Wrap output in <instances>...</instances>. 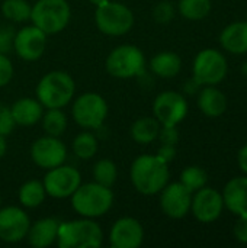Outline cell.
<instances>
[{
    "mask_svg": "<svg viewBox=\"0 0 247 248\" xmlns=\"http://www.w3.org/2000/svg\"><path fill=\"white\" fill-rule=\"evenodd\" d=\"M160 125L156 118H141L134 122L131 128V135L134 141L140 144H148L159 137Z\"/></svg>",
    "mask_w": 247,
    "mask_h": 248,
    "instance_id": "cell-24",
    "label": "cell"
},
{
    "mask_svg": "<svg viewBox=\"0 0 247 248\" xmlns=\"http://www.w3.org/2000/svg\"><path fill=\"white\" fill-rule=\"evenodd\" d=\"M242 71H243V74H245V77H247V62H245V65H243V68H242Z\"/></svg>",
    "mask_w": 247,
    "mask_h": 248,
    "instance_id": "cell-42",
    "label": "cell"
},
{
    "mask_svg": "<svg viewBox=\"0 0 247 248\" xmlns=\"http://www.w3.org/2000/svg\"><path fill=\"white\" fill-rule=\"evenodd\" d=\"M44 129L51 137H60L67 128V118L60 109H49L44 115Z\"/></svg>",
    "mask_w": 247,
    "mask_h": 248,
    "instance_id": "cell-28",
    "label": "cell"
},
{
    "mask_svg": "<svg viewBox=\"0 0 247 248\" xmlns=\"http://www.w3.org/2000/svg\"><path fill=\"white\" fill-rule=\"evenodd\" d=\"M31 10L32 7L26 0H6L1 4L3 15L13 22H23L31 19Z\"/></svg>",
    "mask_w": 247,
    "mask_h": 248,
    "instance_id": "cell-27",
    "label": "cell"
},
{
    "mask_svg": "<svg viewBox=\"0 0 247 248\" xmlns=\"http://www.w3.org/2000/svg\"><path fill=\"white\" fill-rule=\"evenodd\" d=\"M108 115V105L105 99L96 93H84L73 105L74 121L87 129L99 128Z\"/></svg>",
    "mask_w": 247,
    "mask_h": 248,
    "instance_id": "cell-8",
    "label": "cell"
},
{
    "mask_svg": "<svg viewBox=\"0 0 247 248\" xmlns=\"http://www.w3.org/2000/svg\"><path fill=\"white\" fill-rule=\"evenodd\" d=\"M70 16V6L66 0H38L31 10L33 25L48 35L63 31Z\"/></svg>",
    "mask_w": 247,
    "mask_h": 248,
    "instance_id": "cell-5",
    "label": "cell"
},
{
    "mask_svg": "<svg viewBox=\"0 0 247 248\" xmlns=\"http://www.w3.org/2000/svg\"><path fill=\"white\" fill-rule=\"evenodd\" d=\"M159 137L163 145H175L179 138L175 126H163V129H160L159 132Z\"/></svg>",
    "mask_w": 247,
    "mask_h": 248,
    "instance_id": "cell-36",
    "label": "cell"
},
{
    "mask_svg": "<svg viewBox=\"0 0 247 248\" xmlns=\"http://www.w3.org/2000/svg\"><path fill=\"white\" fill-rule=\"evenodd\" d=\"M90 3H93V4H96V6H99V4H102V3H105V1H108V0H89Z\"/></svg>",
    "mask_w": 247,
    "mask_h": 248,
    "instance_id": "cell-41",
    "label": "cell"
},
{
    "mask_svg": "<svg viewBox=\"0 0 247 248\" xmlns=\"http://www.w3.org/2000/svg\"><path fill=\"white\" fill-rule=\"evenodd\" d=\"M181 183L189 190L197 192L207 183V173L199 167H188L181 174Z\"/></svg>",
    "mask_w": 247,
    "mask_h": 248,
    "instance_id": "cell-31",
    "label": "cell"
},
{
    "mask_svg": "<svg viewBox=\"0 0 247 248\" xmlns=\"http://www.w3.org/2000/svg\"><path fill=\"white\" fill-rule=\"evenodd\" d=\"M227 74V61L215 49L201 51L194 62V80L198 84H217Z\"/></svg>",
    "mask_w": 247,
    "mask_h": 248,
    "instance_id": "cell-9",
    "label": "cell"
},
{
    "mask_svg": "<svg viewBox=\"0 0 247 248\" xmlns=\"http://www.w3.org/2000/svg\"><path fill=\"white\" fill-rule=\"evenodd\" d=\"M221 45L231 54L247 52V20L227 26L221 33Z\"/></svg>",
    "mask_w": 247,
    "mask_h": 248,
    "instance_id": "cell-20",
    "label": "cell"
},
{
    "mask_svg": "<svg viewBox=\"0 0 247 248\" xmlns=\"http://www.w3.org/2000/svg\"><path fill=\"white\" fill-rule=\"evenodd\" d=\"M114 202V195L109 187L99 183L80 185L71 195V203L77 214L86 218H98L109 211Z\"/></svg>",
    "mask_w": 247,
    "mask_h": 248,
    "instance_id": "cell-2",
    "label": "cell"
},
{
    "mask_svg": "<svg viewBox=\"0 0 247 248\" xmlns=\"http://www.w3.org/2000/svg\"><path fill=\"white\" fill-rule=\"evenodd\" d=\"M45 199V187L36 180L25 183L19 190V201L26 208H36Z\"/></svg>",
    "mask_w": 247,
    "mask_h": 248,
    "instance_id": "cell-25",
    "label": "cell"
},
{
    "mask_svg": "<svg viewBox=\"0 0 247 248\" xmlns=\"http://www.w3.org/2000/svg\"><path fill=\"white\" fill-rule=\"evenodd\" d=\"M150 65L154 74L165 77V78H170V77H175L181 71L182 61L179 55L173 52H160L151 60Z\"/></svg>",
    "mask_w": 247,
    "mask_h": 248,
    "instance_id": "cell-23",
    "label": "cell"
},
{
    "mask_svg": "<svg viewBox=\"0 0 247 248\" xmlns=\"http://www.w3.org/2000/svg\"><path fill=\"white\" fill-rule=\"evenodd\" d=\"M106 70L118 78L135 77L144 70V55L134 45H121L109 54Z\"/></svg>",
    "mask_w": 247,
    "mask_h": 248,
    "instance_id": "cell-7",
    "label": "cell"
},
{
    "mask_svg": "<svg viewBox=\"0 0 247 248\" xmlns=\"http://www.w3.org/2000/svg\"><path fill=\"white\" fill-rule=\"evenodd\" d=\"M223 206H224L223 196L211 187H202L197 190V195L191 203L195 218L201 222L215 221L221 215Z\"/></svg>",
    "mask_w": 247,
    "mask_h": 248,
    "instance_id": "cell-16",
    "label": "cell"
},
{
    "mask_svg": "<svg viewBox=\"0 0 247 248\" xmlns=\"http://www.w3.org/2000/svg\"><path fill=\"white\" fill-rule=\"evenodd\" d=\"M176 155V150H175V145H163L162 144V148L159 150L157 153V157L160 160H163L165 163H169L175 158Z\"/></svg>",
    "mask_w": 247,
    "mask_h": 248,
    "instance_id": "cell-38",
    "label": "cell"
},
{
    "mask_svg": "<svg viewBox=\"0 0 247 248\" xmlns=\"http://www.w3.org/2000/svg\"><path fill=\"white\" fill-rule=\"evenodd\" d=\"M31 157L33 163L42 169H54L61 166L67 157L64 144L57 137H44L33 142L31 148Z\"/></svg>",
    "mask_w": 247,
    "mask_h": 248,
    "instance_id": "cell-12",
    "label": "cell"
},
{
    "mask_svg": "<svg viewBox=\"0 0 247 248\" xmlns=\"http://www.w3.org/2000/svg\"><path fill=\"white\" fill-rule=\"evenodd\" d=\"M31 224L28 215L15 206L0 211V238L6 243H17L28 234Z\"/></svg>",
    "mask_w": 247,
    "mask_h": 248,
    "instance_id": "cell-14",
    "label": "cell"
},
{
    "mask_svg": "<svg viewBox=\"0 0 247 248\" xmlns=\"http://www.w3.org/2000/svg\"><path fill=\"white\" fill-rule=\"evenodd\" d=\"M131 180L134 187L143 195H156L169 180L167 163L157 155H141L131 167Z\"/></svg>",
    "mask_w": 247,
    "mask_h": 248,
    "instance_id": "cell-1",
    "label": "cell"
},
{
    "mask_svg": "<svg viewBox=\"0 0 247 248\" xmlns=\"http://www.w3.org/2000/svg\"><path fill=\"white\" fill-rule=\"evenodd\" d=\"M224 205L236 215L247 217V177L230 180L223 195Z\"/></svg>",
    "mask_w": 247,
    "mask_h": 248,
    "instance_id": "cell-18",
    "label": "cell"
},
{
    "mask_svg": "<svg viewBox=\"0 0 247 248\" xmlns=\"http://www.w3.org/2000/svg\"><path fill=\"white\" fill-rule=\"evenodd\" d=\"M95 19L98 28L103 33L112 36H119L127 33L134 25L132 12L124 4L109 0L96 6Z\"/></svg>",
    "mask_w": 247,
    "mask_h": 248,
    "instance_id": "cell-6",
    "label": "cell"
},
{
    "mask_svg": "<svg viewBox=\"0 0 247 248\" xmlns=\"http://www.w3.org/2000/svg\"><path fill=\"white\" fill-rule=\"evenodd\" d=\"M179 10L182 16H185L186 19L199 20V19H204L210 13L211 1L210 0H181Z\"/></svg>",
    "mask_w": 247,
    "mask_h": 248,
    "instance_id": "cell-26",
    "label": "cell"
},
{
    "mask_svg": "<svg viewBox=\"0 0 247 248\" xmlns=\"http://www.w3.org/2000/svg\"><path fill=\"white\" fill-rule=\"evenodd\" d=\"M80 186V173L70 166H57L49 169L44 177L45 193L52 198H68Z\"/></svg>",
    "mask_w": 247,
    "mask_h": 248,
    "instance_id": "cell-10",
    "label": "cell"
},
{
    "mask_svg": "<svg viewBox=\"0 0 247 248\" xmlns=\"http://www.w3.org/2000/svg\"><path fill=\"white\" fill-rule=\"evenodd\" d=\"M12 77H13V65L4 54H0V87L6 86L12 80Z\"/></svg>",
    "mask_w": 247,
    "mask_h": 248,
    "instance_id": "cell-35",
    "label": "cell"
},
{
    "mask_svg": "<svg viewBox=\"0 0 247 248\" xmlns=\"http://www.w3.org/2000/svg\"><path fill=\"white\" fill-rule=\"evenodd\" d=\"M47 45V33L39 28L26 26L15 35L13 46L16 54L26 61L38 60Z\"/></svg>",
    "mask_w": 247,
    "mask_h": 248,
    "instance_id": "cell-13",
    "label": "cell"
},
{
    "mask_svg": "<svg viewBox=\"0 0 247 248\" xmlns=\"http://www.w3.org/2000/svg\"><path fill=\"white\" fill-rule=\"evenodd\" d=\"M57 241L60 248H98L102 246L100 227L90 219H79L60 224Z\"/></svg>",
    "mask_w": 247,
    "mask_h": 248,
    "instance_id": "cell-3",
    "label": "cell"
},
{
    "mask_svg": "<svg viewBox=\"0 0 247 248\" xmlns=\"http://www.w3.org/2000/svg\"><path fill=\"white\" fill-rule=\"evenodd\" d=\"M173 15L175 9L169 1H162L154 7V19L160 23H167L169 20L173 19Z\"/></svg>",
    "mask_w": 247,
    "mask_h": 248,
    "instance_id": "cell-33",
    "label": "cell"
},
{
    "mask_svg": "<svg viewBox=\"0 0 247 248\" xmlns=\"http://www.w3.org/2000/svg\"><path fill=\"white\" fill-rule=\"evenodd\" d=\"M12 116L15 124L22 126H31L36 124L42 116V105L33 99H20L12 108Z\"/></svg>",
    "mask_w": 247,
    "mask_h": 248,
    "instance_id": "cell-21",
    "label": "cell"
},
{
    "mask_svg": "<svg viewBox=\"0 0 247 248\" xmlns=\"http://www.w3.org/2000/svg\"><path fill=\"white\" fill-rule=\"evenodd\" d=\"M198 105L207 116H220L227 109V99L218 89L207 87L201 92Z\"/></svg>",
    "mask_w": 247,
    "mask_h": 248,
    "instance_id": "cell-22",
    "label": "cell"
},
{
    "mask_svg": "<svg viewBox=\"0 0 247 248\" xmlns=\"http://www.w3.org/2000/svg\"><path fill=\"white\" fill-rule=\"evenodd\" d=\"M234 235L237 241L247 244V217H240L234 227Z\"/></svg>",
    "mask_w": 247,
    "mask_h": 248,
    "instance_id": "cell-37",
    "label": "cell"
},
{
    "mask_svg": "<svg viewBox=\"0 0 247 248\" xmlns=\"http://www.w3.org/2000/svg\"><path fill=\"white\" fill-rule=\"evenodd\" d=\"M73 151L79 158L83 160L92 158L98 151V141L95 135L89 132H82L80 135H77L73 142Z\"/></svg>",
    "mask_w": 247,
    "mask_h": 248,
    "instance_id": "cell-29",
    "label": "cell"
},
{
    "mask_svg": "<svg viewBox=\"0 0 247 248\" xmlns=\"http://www.w3.org/2000/svg\"><path fill=\"white\" fill-rule=\"evenodd\" d=\"M154 116L163 126H176L188 112L185 97L176 92L160 93L153 105Z\"/></svg>",
    "mask_w": 247,
    "mask_h": 248,
    "instance_id": "cell-11",
    "label": "cell"
},
{
    "mask_svg": "<svg viewBox=\"0 0 247 248\" xmlns=\"http://www.w3.org/2000/svg\"><path fill=\"white\" fill-rule=\"evenodd\" d=\"M6 154V140L4 135H0V158Z\"/></svg>",
    "mask_w": 247,
    "mask_h": 248,
    "instance_id": "cell-40",
    "label": "cell"
},
{
    "mask_svg": "<svg viewBox=\"0 0 247 248\" xmlns=\"http://www.w3.org/2000/svg\"><path fill=\"white\" fill-rule=\"evenodd\" d=\"M116 174V166L111 160H100L93 167L95 182L105 187H111L115 183Z\"/></svg>",
    "mask_w": 247,
    "mask_h": 248,
    "instance_id": "cell-30",
    "label": "cell"
},
{
    "mask_svg": "<svg viewBox=\"0 0 247 248\" xmlns=\"http://www.w3.org/2000/svg\"><path fill=\"white\" fill-rule=\"evenodd\" d=\"M74 89V81L67 73L51 71L41 78L36 87V96L42 106L60 109L71 100Z\"/></svg>",
    "mask_w": 247,
    "mask_h": 248,
    "instance_id": "cell-4",
    "label": "cell"
},
{
    "mask_svg": "<svg viewBox=\"0 0 247 248\" xmlns=\"http://www.w3.org/2000/svg\"><path fill=\"white\" fill-rule=\"evenodd\" d=\"M15 41V33L12 26L9 25H1L0 26V54H7Z\"/></svg>",
    "mask_w": 247,
    "mask_h": 248,
    "instance_id": "cell-34",
    "label": "cell"
},
{
    "mask_svg": "<svg viewBox=\"0 0 247 248\" xmlns=\"http://www.w3.org/2000/svg\"><path fill=\"white\" fill-rule=\"evenodd\" d=\"M239 164H240L242 170L247 174V144L239 153Z\"/></svg>",
    "mask_w": 247,
    "mask_h": 248,
    "instance_id": "cell-39",
    "label": "cell"
},
{
    "mask_svg": "<svg viewBox=\"0 0 247 248\" xmlns=\"http://www.w3.org/2000/svg\"><path fill=\"white\" fill-rule=\"evenodd\" d=\"M15 121L12 116V110L10 108L4 106L0 103V135H9L13 128H15Z\"/></svg>",
    "mask_w": 247,
    "mask_h": 248,
    "instance_id": "cell-32",
    "label": "cell"
},
{
    "mask_svg": "<svg viewBox=\"0 0 247 248\" xmlns=\"http://www.w3.org/2000/svg\"><path fill=\"white\" fill-rule=\"evenodd\" d=\"M144 231L141 224L134 218L118 219L109 235L111 246L114 248H137L141 246Z\"/></svg>",
    "mask_w": 247,
    "mask_h": 248,
    "instance_id": "cell-17",
    "label": "cell"
},
{
    "mask_svg": "<svg viewBox=\"0 0 247 248\" xmlns=\"http://www.w3.org/2000/svg\"><path fill=\"white\" fill-rule=\"evenodd\" d=\"M60 224L52 218H45L35 222L28 230V240L29 244L36 248H44L51 246L57 240Z\"/></svg>",
    "mask_w": 247,
    "mask_h": 248,
    "instance_id": "cell-19",
    "label": "cell"
},
{
    "mask_svg": "<svg viewBox=\"0 0 247 248\" xmlns=\"http://www.w3.org/2000/svg\"><path fill=\"white\" fill-rule=\"evenodd\" d=\"M192 192H189L182 183H173L167 187H163L160 205L163 212L175 219L183 218L191 209Z\"/></svg>",
    "mask_w": 247,
    "mask_h": 248,
    "instance_id": "cell-15",
    "label": "cell"
}]
</instances>
